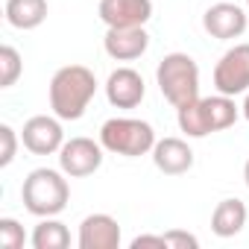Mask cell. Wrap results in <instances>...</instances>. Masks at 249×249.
Here are the masks:
<instances>
[{"label": "cell", "instance_id": "d4e9b609", "mask_svg": "<svg viewBox=\"0 0 249 249\" xmlns=\"http://www.w3.org/2000/svg\"><path fill=\"white\" fill-rule=\"evenodd\" d=\"M246 6H249V0H246Z\"/></svg>", "mask_w": 249, "mask_h": 249}, {"label": "cell", "instance_id": "6da1fadb", "mask_svg": "<svg viewBox=\"0 0 249 249\" xmlns=\"http://www.w3.org/2000/svg\"><path fill=\"white\" fill-rule=\"evenodd\" d=\"M97 94V76L85 65H65L50 79V108L59 120H79Z\"/></svg>", "mask_w": 249, "mask_h": 249}, {"label": "cell", "instance_id": "ba28073f", "mask_svg": "<svg viewBox=\"0 0 249 249\" xmlns=\"http://www.w3.org/2000/svg\"><path fill=\"white\" fill-rule=\"evenodd\" d=\"M21 141L33 156H53L62 150L65 144V132L59 117H47V114H36L24 123L21 129Z\"/></svg>", "mask_w": 249, "mask_h": 249}, {"label": "cell", "instance_id": "4fadbf2b", "mask_svg": "<svg viewBox=\"0 0 249 249\" xmlns=\"http://www.w3.org/2000/svg\"><path fill=\"white\" fill-rule=\"evenodd\" d=\"M79 249H117L120 246V226L111 214H88L79 223Z\"/></svg>", "mask_w": 249, "mask_h": 249}, {"label": "cell", "instance_id": "8fae6325", "mask_svg": "<svg viewBox=\"0 0 249 249\" xmlns=\"http://www.w3.org/2000/svg\"><path fill=\"white\" fill-rule=\"evenodd\" d=\"M97 15L106 27H144L153 18V0H100Z\"/></svg>", "mask_w": 249, "mask_h": 249}, {"label": "cell", "instance_id": "44dd1931", "mask_svg": "<svg viewBox=\"0 0 249 249\" xmlns=\"http://www.w3.org/2000/svg\"><path fill=\"white\" fill-rule=\"evenodd\" d=\"M164 240H167V249H196V246H199V240H196L194 234L182 231V229L167 231V234H164Z\"/></svg>", "mask_w": 249, "mask_h": 249}, {"label": "cell", "instance_id": "30bf717a", "mask_svg": "<svg viewBox=\"0 0 249 249\" xmlns=\"http://www.w3.org/2000/svg\"><path fill=\"white\" fill-rule=\"evenodd\" d=\"M144 94H147V85L135 68H117L106 79V97L114 108H135L141 106Z\"/></svg>", "mask_w": 249, "mask_h": 249}, {"label": "cell", "instance_id": "7c38bea8", "mask_svg": "<svg viewBox=\"0 0 249 249\" xmlns=\"http://www.w3.org/2000/svg\"><path fill=\"white\" fill-rule=\"evenodd\" d=\"M103 47L111 59L117 62H135L147 53L150 47V36L144 27H108Z\"/></svg>", "mask_w": 249, "mask_h": 249}, {"label": "cell", "instance_id": "52a82bcc", "mask_svg": "<svg viewBox=\"0 0 249 249\" xmlns=\"http://www.w3.org/2000/svg\"><path fill=\"white\" fill-rule=\"evenodd\" d=\"M59 167L71 179H85L103 167V144L91 138H71L59 150Z\"/></svg>", "mask_w": 249, "mask_h": 249}, {"label": "cell", "instance_id": "277c9868", "mask_svg": "<svg viewBox=\"0 0 249 249\" xmlns=\"http://www.w3.org/2000/svg\"><path fill=\"white\" fill-rule=\"evenodd\" d=\"M156 82L173 108L199 100V65L188 53H167L156 68Z\"/></svg>", "mask_w": 249, "mask_h": 249}, {"label": "cell", "instance_id": "ac0fdd59", "mask_svg": "<svg viewBox=\"0 0 249 249\" xmlns=\"http://www.w3.org/2000/svg\"><path fill=\"white\" fill-rule=\"evenodd\" d=\"M21 71H24L21 53H18L15 47L3 44V47H0V88H12V85L18 82Z\"/></svg>", "mask_w": 249, "mask_h": 249}, {"label": "cell", "instance_id": "2e32d148", "mask_svg": "<svg viewBox=\"0 0 249 249\" xmlns=\"http://www.w3.org/2000/svg\"><path fill=\"white\" fill-rule=\"evenodd\" d=\"M6 21L15 30H38L47 21V0H6Z\"/></svg>", "mask_w": 249, "mask_h": 249}, {"label": "cell", "instance_id": "5bb4252c", "mask_svg": "<svg viewBox=\"0 0 249 249\" xmlns=\"http://www.w3.org/2000/svg\"><path fill=\"white\" fill-rule=\"evenodd\" d=\"M153 164L164 176H182L194 167V150L182 138H161L153 147Z\"/></svg>", "mask_w": 249, "mask_h": 249}, {"label": "cell", "instance_id": "603a6c76", "mask_svg": "<svg viewBox=\"0 0 249 249\" xmlns=\"http://www.w3.org/2000/svg\"><path fill=\"white\" fill-rule=\"evenodd\" d=\"M243 117L249 120V91H246V100H243Z\"/></svg>", "mask_w": 249, "mask_h": 249}, {"label": "cell", "instance_id": "9c48e42d", "mask_svg": "<svg viewBox=\"0 0 249 249\" xmlns=\"http://www.w3.org/2000/svg\"><path fill=\"white\" fill-rule=\"evenodd\" d=\"M202 27L211 38H220V41H231V38H240L249 27L246 21V12L237 6V3H214L205 9L202 15Z\"/></svg>", "mask_w": 249, "mask_h": 249}, {"label": "cell", "instance_id": "9a60e30c", "mask_svg": "<svg viewBox=\"0 0 249 249\" xmlns=\"http://www.w3.org/2000/svg\"><path fill=\"white\" fill-rule=\"evenodd\" d=\"M246 217H249V211L240 199H223V202H217V208L211 214V231L217 237H234L246 226Z\"/></svg>", "mask_w": 249, "mask_h": 249}, {"label": "cell", "instance_id": "7402d4cb", "mask_svg": "<svg viewBox=\"0 0 249 249\" xmlns=\"http://www.w3.org/2000/svg\"><path fill=\"white\" fill-rule=\"evenodd\" d=\"M144 246H156V249H167L164 234H138L132 240V249H144Z\"/></svg>", "mask_w": 249, "mask_h": 249}, {"label": "cell", "instance_id": "cb8c5ba5", "mask_svg": "<svg viewBox=\"0 0 249 249\" xmlns=\"http://www.w3.org/2000/svg\"><path fill=\"white\" fill-rule=\"evenodd\" d=\"M243 182H246V188H249V161L243 164Z\"/></svg>", "mask_w": 249, "mask_h": 249}, {"label": "cell", "instance_id": "e0dca14e", "mask_svg": "<svg viewBox=\"0 0 249 249\" xmlns=\"http://www.w3.org/2000/svg\"><path fill=\"white\" fill-rule=\"evenodd\" d=\"M30 243H33V249H68L71 246V231L56 217H41V223L33 229Z\"/></svg>", "mask_w": 249, "mask_h": 249}, {"label": "cell", "instance_id": "7a4b0ae2", "mask_svg": "<svg viewBox=\"0 0 249 249\" xmlns=\"http://www.w3.org/2000/svg\"><path fill=\"white\" fill-rule=\"evenodd\" d=\"M176 120H179V129L188 138H205L211 132H223V129L234 126L237 106H234V97H226V94L199 97V100L176 108Z\"/></svg>", "mask_w": 249, "mask_h": 249}, {"label": "cell", "instance_id": "3957f363", "mask_svg": "<svg viewBox=\"0 0 249 249\" xmlns=\"http://www.w3.org/2000/svg\"><path fill=\"white\" fill-rule=\"evenodd\" d=\"M21 199H24V208L36 217L62 214L68 208V199H71L65 170H50V167L33 170L21 185Z\"/></svg>", "mask_w": 249, "mask_h": 249}, {"label": "cell", "instance_id": "8992f818", "mask_svg": "<svg viewBox=\"0 0 249 249\" xmlns=\"http://www.w3.org/2000/svg\"><path fill=\"white\" fill-rule=\"evenodd\" d=\"M214 88L217 94L237 97L249 91V44H234L214 65Z\"/></svg>", "mask_w": 249, "mask_h": 249}, {"label": "cell", "instance_id": "ffe728a7", "mask_svg": "<svg viewBox=\"0 0 249 249\" xmlns=\"http://www.w3.org/2000/svg\"><path fill=\"white\" fill-rule=\"evenodd\" d=\"M0 144H3V150H0V167H9L15 161V153H18V135L9 123H0Z\"/></svg>", "mask_w": 249, "mask_h": 249}, {"label": "cell", "instance_id": "5b68a950", "mask_svg": "<svg viewBox=\"0 0 249 249\" xmlns=\"http://www.w3.org/2000/svg\"><path fill=\"white\" fill-rule=\"evenodd\" d=\"M100 144L106 153L114 156H126V159H138L153 153L156 147V132L147 120L138 117H111L100 126Z\"/></svg>", "mask_w": 249, "mask_h": 249}, {"label": "cell", "instance_id": "d6986e66", "mask_svg": "<svg viewBox=\"0 0 249 249\" xmlns=\"http://www.w3.org/2000/svg\"><path fill=\"white\" fill-rule=\"evenodd\" d=\"M27 243V234H24V226L12 217H3L0 220V246L3 249H21Z\"/></svg>", "mask_w": 249, "mask_h": 249}]
</instances>
